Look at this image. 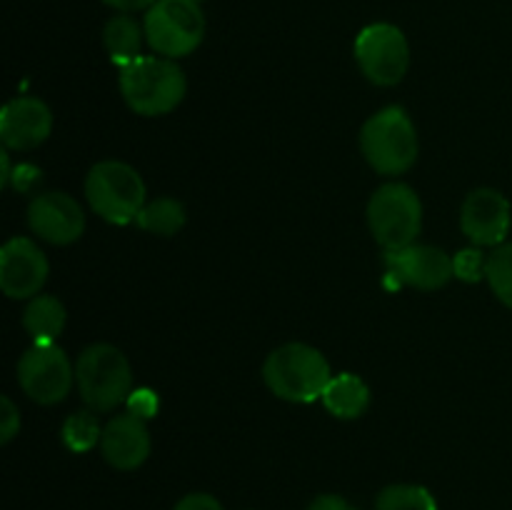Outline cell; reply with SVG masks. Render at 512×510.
<instances>
[{
	"label": "cell",
	"mask_w": 512,
	"mask_h": 510,
	"mask_svg": "<svg viewBox=\"0 0 512 510\" xmlns=\"http://www.w3.org/2000/svg\"><path fill=\"white\" fill-rule=\"evenodd\" d=\"M145 40L163 58H185L205 38V15L198 0H155L143 20Z\"/></svg>",
	"instance_id": "8992f818"
},
{
	"label": "cell",
	"mask_w": 512,
	"mask_h": 510,
	"mask_svg": "<svg viewBox=\"0 0 512 510\" xmlns=\"http://www.w3.org/2000/svg\"><path fill=\"white\" fill-rule=\"evenodd\" d=\"M50 130H53V115L38 98L20 95L10 100L0 113V140L5 148L33 150L48 140Z\"/></svg>",
	"instance_id": "5bb4252c"
},
{
	"label": "cell",
	"mask_w": 512,
	"mask_h": 510,
	"mask_svg": "<svg viewBox=\"0 0 512 510\" xmlns=\"http://www.w3.org/2000/svg\"><path fill=\"white\" fill-rule=\"evenodd\" d=\"M28 225L35 235L53 245H68L83 235L85 213L68 193H40L30 200Z\"/></svg>",
	"instance_id": "7c38bea8"
},
{
	"label": "cell",
	"mask_w": 512,
	"mask_h": 510,
	"mask_svg": "<svg viewBox=\"0 0 512 510\" xmlns=\"http://www.w3.org/2000/svg\"><path fill=\"white\" fill-rule=\"evenodd\" d=\"M135 223L148 230V233L170 238L185 225V205L175 198H158L153 203L143 205Z\"/></svg>",
	"instance_id": "d6986e66"
},
{
	"label": "cell",
	"mask_w": 512,
	"mask_h": 510,
	"mask_svg": "<svg viewBox=\"0 0 512 510\" xmlns=\"http://www.w3.org/2000/svg\"><path fill=\"white\" fill-rule=\"evenodd\" d=\"M308 510H355V508L348 503V500L340 498V495L328 493V495H318V498L308 505Z\"/></svg>",
	"instance_id": "83f0119b"
},
{
	"label": "cell",
	"mask_w": 512,
	"mask_h": 510,
	"mask_svg": "<svg viewBox=\"0 0 512 510\" xmlns=\"http://www.w3.org/2000/svg\"><path fill=\"white\" fill-rule=\"evenodd\" d=\"M143 35L145 30L140 28L138 20H133L130 15H115V18L108 20V25H105L103 30L105 50H108L110 58L123 68V65L140 58Z\"/></svg>",
	"instance_id": "ac0fdd59"
},
{
	"label": "cell",
	"mask_w": 512,
	"mask_h": 510,
	"mask_svg": "<svg viewBox=\"0 0 512 510\" xmlns=\"http://www.w3.org/2000/svg\"><path fill=\"white\" fill-rule=\"evenodd\" d=\"M103 458L118 470H135L148 460L150 433L143 418L133 413H120L108 420L100 438Z\"/></svg>",
	"instance_id": "9a60e30c"
},
{
	"label": "cell",
	"mask_w": 512,
	"mask_h": 510,
	"mask_svg": "<svg viewBox=\"0 0 512 510\" xmlns=\"http://www.w3.org/2000/svg\"><path fill=\"white\" fill-rule=\"evenodd\" d=\"M355 60L370 83L380 88L398 85L410 68V45L393 23H373L355 38Z\"/></svg>",
	"instance_id": "ba28073f"
},
{
	"label": "cell",
	"mask_w": 512,
	"mask_h": 510,
	"mask_svg": "<svg viewBox=\"0 0 512 510\" xmlns=\"http://www.w3.org/2000/svg\"><path fill=\"white\" fill-rule=\"evenodd\" d=\"M75 385L93 413H110L133 393V370L115 345L95 343L75 363Z\"/></svg>",
	"instance_id": "277c9868"
},
{
	"label": "cell",
	"mask_w": 512,
	"mask_h": 510,
	"mask_svg": "<svg viewBox=\"0 0 512 510\" xmlns=\"http://www.w3.org/2000/svg\"><path fill=\"white\" fill-rule=\"evenodd\" d=\"M368 225L385 250H400L415 243L423 228V203L405 183H385L368 203Z\"/></svg>",
	"instance_id": "52a82bcc"
},
{
	"label": "cell",
	"mask_w": 512,
	"mask_h": 510,
	"mask_svg": "<svg viewBox=\"0 0 512 510\" xmlns=\"http://www.w3.org/2000/svg\"><path fill=\"white\" fill-rule=\"evenodd\" d=\"M63 443L68 445V450L73 453H88L103 438V430H100L98 418L93 415V410H78V413L70 415L63 423Z\"/></svg>",
	"instance_id": "44dd1931"
},
{
	"label": "cell",
	"mask_w": 512,
	"mask_h": 510,
	"mask_svg": "<svg viewBox=\"0 0 512 510\" xmlns=\"http://www.w3.org/2000/svg\"><path fill=\"white\" fill-rule=\"evenodd\" d=\"M330 363L318 348L285 343L265 358L263 380L270 393L288 403H313L330 383Z\"/></svg>",
	"instance_id": "7a4b0ae2"
},
{
	"label": "cell",
	"mask_w": 512,
	"mask_h": 510,
	"mask_svg": "<svg viewBox=\"0 0 512 510\" xmlns=\"http://www.w3.org/2000/svg\"><path fill=\"white\" fill-rule=\"evenodd\" d=\"M85 198L100 218L113 225H125L143 210L145 183L133 165L103 160L93 165L85 178Z\"/></svg>",
	"instance_id": "5b68a950"
},
{
	"label": "cell",
	"mask_w": 512,
	"mask_h": 510,
	"mask_svg": "<svg viewBox=\"0 0 512 510\" xmlns=\"http://www.w3.org/2000/svg\"><path fill=\"white\" fill-rule=\"evenodd\" d=\"M375 510H438V503L423 485H388L380 490Z\"/></svg>",
	"instance_id": "ffe728a7"
},
{
	"label": "cell",
	"mask_w": 512,
	"mask_h": 510,
	"mask_svg": "<svg viewBox=\"0 0 512 510\" xmlns=\"http://www.w3.org/2000/svg\"><path fill=\"white\" fill-rule=\"evenodd\" d=\"M490 288L498 295L500 303L512 308V243H503L488 255V268H485Z\"/></svg>",
	"instance_id": "7402d4cb"
},
{
	"label": "cell",
	"mask_w": 512,
	"mask_h": 510,
	"mask_svg": "<svg viewBox=\"0 0 512 510\" xmlns=\"http://www.w3.org/2000/svg\"><path fill=\"white\" fill-rule=\"evenodd\" d=\"M40 175L43 173H40L38 168H33V165H18V168L13 170V178H10V183H13V188L20 190V193H28V190L38 183Z\"/></svg>",
	"instance_id": "4316f807"
},
{
	"label": "cell",
	"mask_w": 512,
	"mask_h": 510,
	"mask_svg": "<svg viewBox=\"0 0 512 510\" xmlns=\"http://www.w3.org/2000/svg\"><path fill=\"white\" fill-rule=\"evenodd\" d=\"M125 405H128V413H133V415H138V418L148 420V418H153L155 413H158L160 400H158V395H155L150 388H138V390H133V393H130V398L125 400Z\"/></svg>",
	"instance_id": "cb8c5ba5"
},
{
	"label": "cell",
	"mask_w": 512,
	"mask_h": 510,
	"mask_svg": "<svg viewBox=\"0 0 512 510\" xmlns=\"http://www.w3.org/2000/svg\"><path fill=\"white\" fill-rule=\"evenodd\" d=\"M75 380L68 355L55 343H35L18 363V383L30 400L55 405L65 400Z\"/></svg>",
	"instance_id": "9c48e42d"
},
{
	"label": "cell",
	"mask_w": 512,
	"mask_h": 510,
	"mask_svg": "<svg viewBox=\"0 0 512 510\" xmlns=\"http://www.w3.org/2000/svg\"><path fill=\"white\" fill-rule=\"evenodd\" d=\"M360 150L370 168L380 175H403L418 160V130L408 110L388 105L365 120L360 130Z\"/></svg>",
	"instance_id": "3957f363"
},
{
	"label": "cell",
	"mask_w": 512,
	"mask_h": 510,
	"mask_svg": "<svg viewBox=\"0 0 512 510\" xmlns=\"http://www.w3.org/2000/svg\"><path fill=\"white\" fill-rule=\"evenodd\" d=\"M10 178H13V168H10V153L0 150V188H8Z\"/></svg>",
	"instance_id": "f546056e"
},
{
	"label": "cell",
	"mask_w": 512,
	"mask_h": 510,
	"mask_svg": "<svg viewBox=\"0 0 512 510\" xmlns=\"http://www.w3.org/2000/svg\"><path fill=\"white\" fill-rule=\"evenodd\" d=\"M325 410L330 415L340 420H355L368 410L370 405V388L365 385V380H360L353 373H340L330 378V383L325 385L323 395Z\"/></svg>",
	"instance_id": "2e32d148"
},
{
	"label": "cell",
	"mask_w": 512,
	"mask_h": 510,
	"mask_svg": "<svg viewBox=\"0 0 512 510\" xmlns=\"http://www.w3.org/2000/svg\"><path fill=\"white\" fill-rule=\"evenodd\" d=\"M388 275H393L400 285L415 290H440L453 278V258L435 245H408L400 250H385Z\"/></svg>",
	"instance_id": "30bf717a"
},
{
	"label": "cell",
	"mask_w": 512,
	"mask_h": 510,
	"mask_svg": "<svg viewBox=\"0 0 512 510\" xmlns=\"http://www.w3.org/2000/svg\"><path fill=\"white\" fill-rule=\"evenodd\" d=\"M188 80L175 60L163 55H140L120 68V93L133 113L155 118L178 108Z\"/></svg>",
	"instance_id": "6da1fadb"
},
{
	"label": "cell",
	"mask_w": 512,
	"mask_h": 510,
	"mask_svg": "<svg viewBox=\"0 0 512 510\" xmlns=\"http://www.w3.org/2000/svg\"><path fill=\"white\" fill-rule=\"evenodd\" d=\"M173 510H223V505L208 493H190Z\"/></svg>",
	"instance_id": "484cf974"
},
{
	"label": "cell",
	"mask_w": 512,
	"mask_h": 510,
	"mask_svg": "<svg viewBox=\"0 0 512 510\" xmlns=\"http://www.w3.org/2000/svg\"><path fill=\"white\" fill-rule=\"evenodd\" d=\"M23 325L35 343H55L65 328V305L53 295H35L25 308Z\"/></svg>",
	"instance_id": "e0dca14e"
},
{
	"label": "cell",
	"mask_w": 512,
	"mask_h": 510,
	"mask_svg": "<svg viewBox=\"0 0 512 510\" xmlns=\"http://www.w3.org/2000/svg\"><path fill=\"white\" fill-rule=\"evenodd\" d=\"M20 430V413L8 395L0 398V443H10Z\"/></svg>",
	"instance_id": "d4e9b609"
},
{
	"label": "cell",
	"mask_w": 512,
	"mask_h": 510,
	"mask_svg": "<svg viewBox=\"0 0 512 510\" xmlns=\"http://www.w3.org/2000/svg\"><path fill=\"white\" fill-rule=\"evenodd\" d=\"M48 273V258L30 238H10L0 250V288L8 298H35Z\"/></svg>",
	"instance_id": "8fae6325"
},
{
	"label": "cell",
	"mask_w": 512,
	"mask_h": 510,
	"mask_svg": "<svg viewBox=\"0 0 512 510\" xmlns=\"http://www.w3.org/2000/svg\"><path fill=\"white\" fill-rule=\"evenodd\" d=\"M103 3L120 10V13H133V10H148L155 0H103Z\"/></svg>",
	"instance_id": "f1b7e54d"
},
{
	"label": "cell",
	"mask_w": 512,
	"mask_h": 510,
	"mask_svg": "<svg viewBox=\"0 0 512 510\" xmlns=\"http://www.w3.org/2000/svg\"><path fill=\"white\" fill-rule=\"evenodd\" d=\"M485 268H488V255L480 253L478 248H465L453 255L455 278L465 280V283H478L480 278H485Z\"/></svg>",
	"instance_id": "603a6c76"
},
{
	"label": "cell",
	"mask_w": 512,
	"mask_h": 510,
	"mask_svg": "<svg viewBox=\"0 0 512 510\" xmlns=\"http://www.w3.org/2000/svg\"><path fill=\"white\" fill-rule=\"evenodd\" d=\"M460 228L478 248H498L510 233V203L500 190L478 188L460 208Z\"/></svg>",
	"instance_id": "4fadbf2b"
}]
</instances>
